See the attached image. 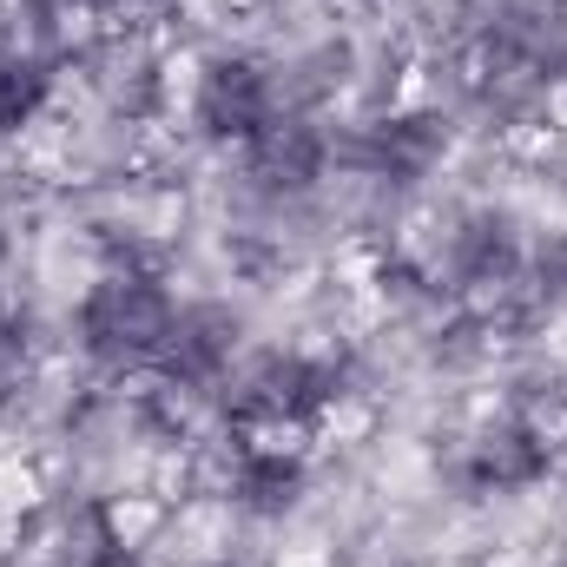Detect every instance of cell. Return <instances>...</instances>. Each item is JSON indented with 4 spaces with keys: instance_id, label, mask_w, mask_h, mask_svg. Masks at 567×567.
I'll use <instances>...</instances> for the list:
<instances>
[{
    "instance_id": "cell-1",
    "label": "cell",
    "mask_w": 567,
    "mask_h": 567,
    "mask_svg": "<svg viewBox=\"0 0 567 567\" xmlns=\"http://www.w3.org/2000/svg\"><path fill=\"white\" fill-rule=\"evenodd\" d=\"M172 317H178V297H172V284L158 271L113 265V271H100L86 284V297L73 310V337H80L93 370H106V377H152L158 357H165Z\"/></svg>"
},
{
    "instance_id": "cell-2",
    "label": "cell",
    "mask_w": 567,
    "mask_h": 567,
    "mask_svg": "<svg viewBox=\"0 0 567 567\" xmlns=\"http://www.w3.org/2000/svg\"><path fill=\"white\" fill-rule=\"evenodd\" d=\"M225 416L238 435H271V442H297L343 403V363L337 357H310V350H278L258 357L251 370L225 377Z\"/></svg>"
},
{
    "instance_id": "cell-3",
    "label": "cell",
    "mask_w": 567,
    "mask_h": 567,
    "mask_svg": "<svg viewBox=\"0 0 567 567\" xmlns=\"http://www.w3.org/2000/svg\"><path fill=\"white\" fill-rule=\"evenodd\" d=\"M284 113V86L278 73L251 53H212L198 66V86H192V126L212 145H258Z\"/></svg>"
},
{
    "instance_id": "cell-4",
    "label": "cell",
    "mask_w": 567,
    "mask_h": 567,
    "mask_svg": "<svg viewBox=\"0 0 567 567\" xmlns=\"http://www.w3.org/2000/svg\"><path fill=\"white\" fill-rule=\"evenodd\" d=\"M231 357H238V317L225 303H178L165 357H158L152 377L172 383V390H225Z\"/></svg>"
},
{
    "instance_id": "cell-5",
    "label": "cell",
    "mask_w": 567,
    "mask_h": 567,
    "mask_svg": "<svg viewBox=\"0 0 567 567\" xmlns=\"http://www.w3.org/2000/svg\"><path fill=\"white\" fill-rule=\"evenodd\" d=\"M548 468H555V442H548V429L528 423V416L488 423L468 442V455H462V482H468L475 495H522V488H535Z\"/></svg>"
},
{
    "instance_id": "cell-6",
    "label": "cell",
    "mask_w": 567,
    "mask_h": 567,
    "mask_svg": "<svg viewBox=\"0 0 567 567\" xmlns=\"http://www.w3.org/2000/svg\"><path fill=\"white\" fill-rule=\"evenodd\" d=\"M449 152V120L442 113H396V120H377L363 140L350 145V158L383 178V185H416L442 165Z\"/></svg>"
},
{
    "instance_id": "cell-7",
    "label": "cell",
    "mask_w": 567,
    "mask_h": 567,
    "mask_svg": "<svg viewBox=\"0 0 567 567\" xmlns=\"http://www.w3.org/2000/svg\"><path fill=\"white\" fill-rule=\"evenodd\" d=\"M303 482H310V462H303V449H297V442L238 435L231 468H225V488H231V502H238V508H251V515H284V508H297Z\"/></svg>"
},
{
    "instance_id": "cell-8",
    "label": "cell",
    "mask_w": 567,
    "mask_h": 567,
    "mask_svg": "<svg viewBox=\"0 0 567 567\" xmlns=\"http://www.w3.org/2000/svg\"><path fill=\"white\" fill-rule=\"evenodd\" d=\"M330 152H337V145H330L323 126L284 113L258 145H245V165H251L258 192H271V198H303V192H317V178L330 172Z\"/></svg>"
},
{
    "instance_id": "cell-9",
    "label": "cell",
    "mask_w": 567,
    "mask_h": 567,
    "mask_svg": "<svg viewBox=\"0 0 567 567\" xmlns=\"http://www.w3.org/2000/svg\"><path fill=\"white\" fill-rule=\"evenodd\" d=\"M522 238H515V225L502 218V212H475V218H462V231L449 238V271L462 284H508L522 278Z\"/></svg>"
},
{
    "instance_id": "cell-10",
    "label": "cell",
    "mask_w": 567,
    "mask_h": 567,
    "mask_svg": "<svg viewBox=\"0 0 567 567\" xmlns=\"http://www.w3.org/2000/svg\"><path fill=\"white\" fill-rule=\"evenodd\" d=\"M53 100V66L13 40H0V140H20Z\"/></svg>"
},
{
    "instance_id": "cell-11",
    "label": "cell",
    "mask_w": 567,
    "mask_h": 567,
    "mask_svg": "<svg viewBox=\"0 0 567 567\" xmlns=\"http://www.w3.org/2000/svg\"><path fill=\"white\" fill-rule=\"evenodd\" d=\"M522 278H528V290H535V303L567 310V231H561V238H548L542 251H528V258H522Z\"/></svg>"
},
{
    "instance_id": "cell-12",
    "label": "cell",
    "mask_w": 567,
    "mask_h": 567,
    "mask_svg": "<svg viewBox=\"0 0 567 567\" xmlns=\"http://www.w3.org/2000/svg\"><path fill=\"white\" fill-rule=\"evenodd\" d=\"M27 357H33V323H27V310L0 303V390H7V383H20Z\"/></svg>"
},
{
    "instance_id": "cell-13",
    "label": "cell",
    "mask_w": 567,
    "mask_h": 567,
    "mask_svg": "<svg viewBox=\"0 0 567 567\" xmlns=\"http://www.w3.org/2000/svg\"><path fill=\"white\" fill-rule=\"evenodd\" d=\"M53 7H66V13H120L126 0H53Z\"/></svg>"
},
{
    "instance_id": "cell-14",
    "label": "cell",
    "mask_w": 567,
    "mask_h": 567,
    "mask_svg": "<svg viewBox=\"0 0 567 567\" xmlns=\"http://www.w3.org/2000/svg\"><path fill=\"white\" fill-rule=\"evenodd\" d=\"M205 567H231V561H205Z\"/></svg>"
}]
</instances>
